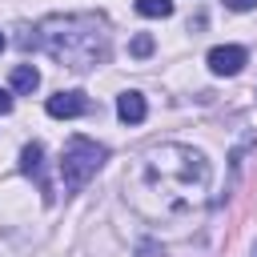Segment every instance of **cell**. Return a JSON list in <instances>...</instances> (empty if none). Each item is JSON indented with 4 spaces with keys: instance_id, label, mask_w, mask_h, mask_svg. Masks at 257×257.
<instances>
[{
    "instance_id": "6",
    "label": "cell",
    "mask_w": 257,
    "mask_h": 257,
    "mask_svg": "<svg viewBox=\"0 0 257 257\" xmlns=\"http://www.w3.org/2000/svg\"><path fill=\"white\" fill-rule=\"evenodd\" d=\"M20 173H24V177H32V181L40 185V193L48 197V181H44V149H40L36 141L20 149Z\"/></svg>"
},
{
    "instance_id": "13",
    "label": "cell",
    "mask_w": 257,
    "mask_h": 257,
    "mask_svg": "<svg viewBox=\"0 0 257 257\" xmlns=\"http://www.w3.org/2000/svg\"><path fill=\"white\" fill-rule=\"evenodd\" d=\"M141 257H157V245H153V241H145V245H141Z\"/></svg>"
},
{
    "instance_id": "2",
    "label": "cell",
    "mask_w": 257,
    "mask_h": 257,
    "mask_svg": "<svg viewBox=\"0 0 257 257\" xmlns=\"http://www.w3.org/2000/svg\"><path fill=\"white\" fill-rule=\"evenodd\" d=\"M36 44L64 68H96L108 60V24L92 12H68V16H44L36 24Z\"/></svg>"
},
{
    "instance_id": "12",
    "label": "cell",
    "mask_w": 257,
    "mask_h": 257,
    "mask_svg": "<svg viewBox=\"0 0 257 257\" xmlns=\"http://www.w3.org/2000/svg\"><path fill=\"white\" fill-rule=\"evenodd\" d=\"M8 112H12V96L0 88V116H8Z\"/></svg>"
},
{
    "instance_id": "4",
    "label": "cell",
    "mask_w": 257,
    "mask_h": 257,
    "mask_svg": "<svg viewBox=\"0 0 257 257\" xmlns=\"http://www.w3.org/2000/svg\"><path fill=\"white\" fill-rule=\"evenodd\" d=\"M245 60H249V52L241 44H217V48H209V72L213 76H237L245 68Z\"/></svg>"
},
{
    "instance_id": "7",
    "label": "cell",
    "mask_w": 257,
    "mask_h": 257,
    "mask_svg": "<svg viewBox=\"0 0 257 257\" xmlns=\"http://www.w3.org/2000/svg\"><path fill=\"white\" fill-rule=\"evenodd\" d=\"M145 112H149V104H145V96H141V92H133V88H128V92H120V96H116V116H120L124 124H141V120H145Z\"/></svg>"
},
{
    "instance_id": "11",
    "label": "cell",
    "mask_w": 257,
    "mask_h": 257,
    "mask_svg": "<svg viewBox=\"0 0 257 257\" xmlns=\"http://www.w3.org/2000/svg\"><path fill=\"white\" fill-rule=\"evenodd\" d=\"M225 4H229V8H233V12H249V8H253V4H257V0H225Z\"/></svg>"
},
{
    "instance_id": "14",
    "label": "cell",
    "mask_w": 257,
    "mask_h": 257,
    "mask_svg": "<svg viewBox=\"0 0 257 257\" xmlns=\"http://www.w3.org/2000/svg\"><path fill=\"white\" fill-rule=\"evenodd\" d=\"M4 44H8V40H4V32H0V48H4Z\"/></svg>"
},
{
    "instance_id": "9",
    "label": "cell",
    "mask_w": 257,
    "mask_h": 257,
    "mask_svg": "<svg viewBox=\"0 0 257 257\" xmlns=\"http://www.w3.org/2000/svg\"><path fill=\"white\" fill-rule=\"evenodd\" d=\"M137 12L141 16H173V0H137Z\"/></svg>"
},
{
    "instance_id": "8",
    "label": "cell",
    "mask_w": 257,
    "mask_h": 257,
    "mask_svg": "<svg viewBox=\"0 0 257 257\" xmlns=\"http://www.w3.org/2000/svg\"><path fill=\"white\" fill-rule=\"evenodd\" d=\"M36 88H40V72H36L32 64H16V68H12V92H24V96H28V92H36Z\"/></svg>"
},
{
    "instance_id": "5",
    "label": "cell",
    "mask_w": 257,
    "mask_h": 257,
    "mask_svg": "<svg viewBox=\"0 0 257 257\" xmlns=\"http://www.w3.org/2000/svg\"><path fill=\"white\" fill-rule=\"evenodd\" d=\"M48 116H56V120H72V116H80V112H88V96L80 92V88H68V92H56V96H48Z\"/></svg>"
},
{
    "instance_id": "3",
    "label": "cell",
    "mask_w": 257,
    "mask_h": 257,
    "mask_svg": "<svg viewBox=\"0 0 257 257\" xmlns=\"http://www.w3.org/2000/svg\"><path fill=\"white\" fill-rule=\"evenodd\" d=\"M104 161H108V149H104V145H96V141H88V137H72V141L64 145V153H60V181H64V189H68V193L84 189V185L100 173Z\"/></svg>"
},
{
    "instance_id": "10",
    "label": "cell",
    "mask_w": 257,
    "mask_h": 257,
    "mask_svg": "<svg viewBox=\"0 0 257 257\" xmlns=\"http://www.w3.org/2000/svg\"><path fill=\"white\" fill-rule=\"evenodd\" d=\"M128 52H133L137 60H145V56L153 52V36H149V32H137V36H133V44H128Z\"/></svg>"
},
{
    "instance_id": "1",
    "label": "cell",
    "mask_w": 257,
    "mask_h": 257,
    "mask_svg": "<svg viewBox=\"0 0 257 257\" xmlns=\"http://www.w3.org/2000/svg\"><path fill=\"white\" fill-rule=\"evenodd\" d=\"M209 161L189 145H157L141 157V169L128 185L133 205L153 221H181L205 205Z\"/></svg>"
}]
</instances>
